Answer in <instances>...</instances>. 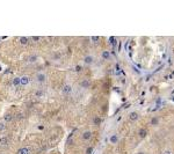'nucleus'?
I'll return each mask as SVG.
<instances>
[{
    "label": "nucleus",
    "mask_w": 174,
    "mask_h": 154,
    "mask_svg": "<svg viewBox=\"0 0 174 154\" xmlns=\"http://www.w3.org/2000/svg\"><path fill=\"white\" fill-rule=\"evenodd\" d=\"M128 118H129V121H131V122H137L139 119V114L137 113V111H130Z\"/></svg>",
    "instance_id": "obj_1"
},
{
    "label": "nucleus",
    "mask_w": 174,
    "mask_h": 154,
    "mask_svg": "<svg viewBox=\"0 0 174 154\" xmlns=\"http://www.w3.org/2000/svg\"><path fill=\"white\" fill-rule=\"evenodd\" d=\"M118 141H120V136L116 135V133H114V135L109 137V143L112 145H116V144H118Z\"/></svg>",
    "instance_id": "obj_2"
},
{
    "label": "nucleus",
    "mask_w": 174,
    "mask_h": 154,
    "mask_svg": "<svg viewBox=\"0 0 174 154\" xmlns=\"http://www.w3.org/2000/svg\"><path fill=\"white\" fill-rule=\"evenodd\" d=\"M62 93L64 94V95H70V94L72 93V87H71V85H68V83H65V85L63 86Z\"/></svg>",
    "instance_id": "obj_3"
},
{
    "label": "nucleus",
    "mask_w": 174,
    "mask_h": 154,
    "mask_svg": "<svg viewBox=\"0 0 174 154\" xmlns=\"http://www.w3.org/2000/svg\"><path fill=\"white\" fill-rule=\"evenodd\" d=\"M93 63H94V57H93V56H91V55L85 56V58H84L85 65H92Z\"/></svg>",
    "instance_id": "obj_4"
},
{
    "label": "nucleus",
    "mask_w": 174,
    "mask_h": 154,
    "mask_svg": "<svg viewBox=\"0 0 174 154\" xmlns=\"http://www.w3.org/2000/svg\"><path fill=\"white\" fill-rule=\"evenodd\" d=\"M36 80H37V82L43 83L46 81V75L44 74V73H37V74H36Z\"/></svg>",
    "instance_id": "obj_5"
},
{
    "label": "nucleus",
    "mask_w": 174,
    "mask_h": 154,
    "mask_svg": "<svg viewBox=\"0 0 174 154\" xmlns=\"http://www.w3.org/2000/svg\"><path fill=\"white\" fill-rule=\"evenodd\" d=\"M20 79H21V86H28L30 83V78L28 77V75H22V77H20Z\"/></svg>",
    "instance_id": "obj_6"
},
{
    "label": "nucleus",
    "mask_w": 174,
    "mask_h": 154,
    "mask_svg": "<svg viewBox=\"0 0 174 154\" xmlns=\"http://www.w3.org/2000/svg\"><path fill=\"white\" fill-rule=\"evenodd\" d=\"M81 138L84 139V140H91V138H92V132L91 131H85L82 132V135H81Z\"/></svg>",
    "instance_id": "obj_7"
},
{
    "label": "nucleus",
    "mask_w": 174,
    "mask_h": 154,
    "mask_svg": "<svg viewBox=\"0 0 174 154\" xmlns=\"http://www.w3.org/2000/svg\"><path fill=\"white\" fill-rule=\"evenodd\" d=\"M79 86H80L81 88H90L91 87L90 80H81V81L79 82Z\"/></svg>",
    "instance_id": "obj_8"
},
{
    "label": "nucleus",
    "mask_w": 174,
    "mask_h": 154,
    "mask_svg": "<svg viewBox=\"0 0 174 154\" xmlns=\"http://www.w3.org/2000/svg\"><path fill=\"white\" fill-rule=\"evenodd\" d=\"M12 85H13L14 87L21 86V79H20V77H14V79L12 80Z\"/></svg>",
    "instance_id": "obj_9"
},
{
    "label": "nucleus",
    "mask_w": 174,
    "mask_h": 154,
    "mask_svg": "<svg viewBox=\"0 0 174 154\" xmlns=\"http://www.w3.org/2000/svg\"><path fill=\"white\" fill-rule=\"evenodd\" d=\"M101 57H102V59H105V60H109V59H110V52H109L108 50H103L102 53H101Z\"/></svg>",
    "instance_id": "obj_10"
},
{
    "label": "nucleus",
    "mask_w": 174,
    "mask_h": 154,
    "mask_svg": "<svg viewBox=\"0 0 174 154\" xmlns=\"http://www.w3.org/2000/svg\"><path fill=\"white\" fill-rule=\"evenodd\" d=\"M28 42H29V39H28V37H26V36L19 37V43L21 44V45H27Z\"/></svg>",
    "instance_id": "obj_11"
},
{
    "label": "nucleus",
    "mask_w": 174,
    "mask_h": 154,
    "mask_svg": "<svg viewBox=\"0 0 174 154\" xmlns=\"http://www.w3.org/2000/svg\"><path fill=\"white\" fill-rule=\"evenodd\" d=\"M9 143V139L6 136H3V137H0V145L1 146H6L7 144Z\"/></svg>",
    "instance_id": "obj_12"
},
{
    "label": "nucleus",
    "mask_w": 174,
    "mask_h": 154,
    "mask_svg": "<svg viewBox=\"0 0 174 154\" xmlns=\"http://www.w3.org/2000/svg\"><path fill=\"white\" fill-rule=\"evenodd\" d=\"M18 154H30V147H22L18 151Z\"/></svg>",
    "instance_id": "obj_13"
},
{
    "label": "nucleus",
    "mask_w": 174,
    "mask_h": 154,
    "mask_svg": "<svg viewBox=\"0 0 174 154\" xmlns=\"http://www.w3.org/2000/svg\"><path fill=\"white\" fill-rule=\"evenodd\" d=\"M37 60H38V56H37V55H30L29 58H28V61H29L30 64L36 63Z\"/></svg>",
    "instance_id": "obj_14"
},
{
    "label": "nucleus",
    "mask_w": 174,
    "mask_h": 154,
    "mask_svg": "<svg viewBox=\"0 0 174 154\" xmlns=\"http://www.w3.org/2000/svg\"><path fill=\"white\" fill-rule=\"evenodd\" d=\"M146 135H147L146 129H139V131H138V136H139V138H142V139H144V138L146 137Z\"/></svg>",
    "instance_id": "obj_15"
},
{
    "label": "nucleus",
    "mask_w": 174,
    "mask_h": 154,
    "mask_svg": "<svg viewBox=\"0 0 174 154\" xmlns=\"http://www.w3.org/2000/svg\"><path fill=\"white\" fill-rule=\"evenodd\" d=\"M12 119H13V116H12V114L7 113V114H5V115H4V121H5V122H11Z\"/></svg>",
    "instance_id": "obj_16"
},
{
    "label": "nucleus",
    "mask_w": 174,
    "mask_h": 154,
    "mask_svg": "<svg viewBox=\"0 0 174 154\" xmlns=\"http://www.w3.org/2000/svg\"><path fill=\"white\" fill-rule=\"evenodd\" d=\"M101 123H102V118L101 117H94L93 118V124L94 125H100Z\"/></svg>",
    "instance_id": "obj_17"
},
{
    "label": "nucleus",
    "mask_w": 174,
    "mask_h": 154,
    "mask_svg": "<svg viewBox=\"0 0 174 154\" xmlns=\"http://www.w3.org/2000/svg\"><path fill=\"white\" fill-rule=\"evenodd\" d=\"M159 124V117H152L151 118V125H158Z\"/></svg>",
    "instance_id": "obj_18"
},
{
    "label": "nucleus",
    "mask_w": 174,
    "mask_h": 154,
    "mask_svg": "<svg viewBox=\"0 0 174 154\" xmlns=\"http://www.w3.org/2000/svg\"><path fill=\"white\" fill-rule=\"evenodd\" d=\"M44 95V92L42 91V89H37V91L35 92V96L36 97H42Z\"/></svg>",
    "instance_id": "obj_19"
},
{
    "label": "nucleus",
    "mask_w": 174,
    "mask_h": 154,
    "mask_svg": "<svg viewBox=\"0 0 174 154\" xmlns=\"http://www.w3.org/2000/svg\"><path fill=\"white\" fill-rule=\"evenodd\" d=\"M91 41H92L93 43H98V42L100 41V37H99V36H92V37H91Z\"/></svg>",
    "instance_id": "obj_20"
},
{
    "label": "nucleus",
    "mask_w": 174,
    "mask_h": 154,
    "mask_svg": "<svg viewBox=\"0 0 174 154\" xmlns=\"http://www.w3.org/2000/svg\"><path fill=\"white\" fill-rule=\"evenodd\" d=\"M163 154H173V152H172L171 148H165L163 151Z\"/></svg>",
    "instance_id": "obj_21"
},
{
    "label": "nucleus",
    "mask_w": 174,
    "mask_h": 154,
    "mask_svg": "<svg viewBox=\"0 0 174 154\" xmlns=\"http://www.w3.org/2000/svg\"><path fill=\"white\" fill-rule=\"evenodd\" d=\"M31 39H33V42H40L41 41V37H40V36H33Z\"/></svg>",
    "instance_id": "obj_22"
},
{
    "label": "nucleus",
    "mask_w": 174,
    "mask_h": 154,
    "mask_svg": "<svg viewBox=\"0 0 174 154\" xmlns=\"http://www.w3.org/2000/svg\"><path fill=\"white\" fill-rule=\"evenodd\" d=\"M93 151H94V149H93V147H87V149H86V154H92L93 153Z\"/></svg>",
    "instance_id": "obj_23"
},
{
    "label": "nucleus",
    "mask_w": 174,
    "mask_h": 154,
    "mask_svg": "<svg viewBox=\"0 0 174 154\" xmlns=\"http://www.w3.org/2000/svg\"><path fill=\"white\" fill-rule=\"evenodd\" d=\"M5 127H6L5 123H4V122H0V132L4 131V130H5Z\"/></svg>",
    "instance_id": "obj_24"
},
{
    "label": "nucleus",
    "mask_w": 174,
    "mask_h": 154,
    "mask_svg": "<svg viewBox=\"0 0 174 154\" xmlns=\"http://www.w3.org/2000/svg\"><path fill=\"white\" fill-rule=\"evenodd\" d=\"M109 42H110L113 45H115V37H109Z\"/></svg>",
    "instance_id": "obj_25"
},
{
    "label": "nucleus",
    "mask_w": 174,
    "mask_h": 154,
    "mask_svg": "<svg viewBox=\"0 0 174 154\" xmlns=\"http://www.w3.org/2000/svg\"><path fill=\"white\" fill-rule=\"evenodd\" d=\"M121 119H122V116H118V117L116 118V122H120Z\"/></svg>",
    "instance_id": "obj_26"
},
{
    "label": "nucleus",
    "mask_w": 174,
    "mask_h": 154,
    "mask_svg": "<svg viewBox=\"0 0 174 154\" xmlns=\"http://www.w3.org/2000/svg\"><path fill=\"white\" fill-rule=\"evenodd\" d=\"M136 154H145L144 152H138V153H136Z\"/></svg>",
    "instance_id": "obj_27"
},
{
    "label": "nucleus",
    "mask_w": 174,
    "mask_h": 154,
    "mask_svg": "<svg viewBox=\"0 0 174 154\" xmlns=\"http://www.w3.org/2000/svg\"><path fill=\"white\" fill-rule=\"evenodd\" d=\"M0 71H1V66H0Z\"/></svg>",
    "instance_id": "obj_28"
},
{
    "label": "nucleus",
    "mask_w": 174,
    "mask_h": 154,
    "mask_svg": "<svg viewBox=\"0 0 174 154\" xmlns=\"http://www.w3.org/2000/svg\"><path fill=\"white\" fill-rule=\"evenodd\" d=\"M0 41H1V38H0Z\"/></svg>",
    "instance_id": "obj_29"
}]
</instances>
